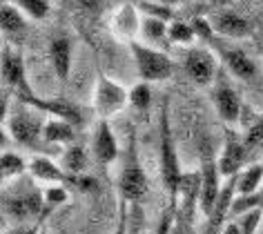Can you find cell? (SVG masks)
Wrapping results in <instances>:
<instances>
[{"label":"cell","mask_w":263,"mask_h":234,"mask_svg":"<svg viewBox=\"0 0 263 234\" xmlns=\"http://www.w3.org/2000/svg\"><path fill=\"white\" fill-rule=\"evenodd\" d=\"M159 154H161V181L163 187L167 192L170 201H176L179 194V183L183 177L181 170V161L176 154V143H174V132H172V123H170V99H163L161 105V125H159Z\"/></svg>","instance_id":"1"},{"label":"cell","mask_w":263,"mask_h":234,"mask_svg":"<svg viewBox=\"0 0 263 234\" xmlns=\"http://www.w3.org/2000/svg\"><path fill=\"white\" fill-rule=\"evenodd\" d=\"M147 190H149V181L139 159L136 136L132 132L129 147L125 152V161H123L121 174H118V199L127 201L129 205H141V201L147 197Z\"/></svg>","instance_id":"2"},{"label":"cell","mask_w":263,"mask_h":234,"mask_svg":"<svg viewBox=\"0 0 263 234\" xmlns=\"http://www.w3.org/2000/svg\"><path fill=\"white\" fill-rule=\"evenodd\" d=\"M47 207H45L43 192L38 187H29L23 194L14 192H3V221L7 219L11 227L27 225L29 221L43 223V219L47 217Z\"/></svg>","instance_id":"3"},{"label":"cell","mask_w":263,"mask_h":234,"mask_svg":"<svg viewBox=\"0 0 263 234\" xmlns=\"http://www.w3.org/2000/svg\"><path fill=\"white\" fill-rule=\"evenodd\" d=\"M129 51L143 83H163L174 74V61L163 49H156L143 41H132Z\"/></svg>","instance_id":"4"},{"label":"cell","mask_w":263,"mask_h":234,"mask_svg":"<svg viewBox=\"0 0 263 234\" xmlns=\"http://www.w3.org/2000/svg\"><path fill=\"white\" fill-rule=\"evenodd\" d=\"M45 121L47 119H43V112L21 103V107L9 114L7 123H5L3 127H7V136H11L14 143H18V145H23L27 149H36L43 141Z\"/></svg>","instance_id":"5"},{"label":"cell","mask_w":263,"mask_h":234,"mask_svg":"<svg viewBox=\"0 0 263 234\" xmlns=\"http://www.w3.org/2000/svg\"><path fill=\"white\" fill-rule=\"evenodd\" d=\"M127 103H129L127 89L98 69L96 85H94V112L98 119L109 121L111 116L121 114L123 109L127 107Z\"/></svg>","instance_id":"6"},{"label":"cell","mask_w":263,"mask_h":234,"mask_svg":"<svg viewBox=\"0 0 263 234\" xmlns=\"http://www.w3.org/2000/svg\"><path fill=\"white\" fill-rule=\"evenodd\" d=\"M18 101L25 103V105H29V107H36L38 112H43L45 116H49V119L67 121L71 125H76L78 129H81L85 125V121H87L85 109L78 105V103L63 99V96H58V99H41V96H36V94H27V96H21Z\"/></svg>","instance_id":"7"},{"label":"cell","mask_w":263,"mask_h":234,"mask_svg":"<svg viewBox=\"0 0 263 234\" xmlns=\"http://www.w3.org/2000/svg\"><path fill=\"white\" fill-rule=\"evenodd\" d=\"M201 197H199V212H203V217H210L219 201L221 194V170H219V161L212 154V149L208 145L203 147V159H201Z\"/></svg>","instance_id":"8"},{"label":"cell","mask_w":263,"mask_h":234,"mask_svg":"<svg viewBox=\"0 0 263 234\" xmlns=\"http://www.w3.org/2000/svg\"><path fill=\"white\" fill-rule=\"evenodd\" d=\"M0 76H3V87H7V92H14L18 99L34 94V89L29 87V81H27L25 58L21 51L9 47V45L3 47V54H0Z\"/></svg>","instance_id":"9"},{"label":"cell","mask_w":263,"mask_h":234,"mask_svg":"<svg viewBox=\"0 0 263 234\" xmlns=\"http://www.w3.org/2000/svg\"><path fill=\"white\" fill-rule=\"evenodd\" d=\"M212 103H214V109H216V114H219V119L226 123L228 129H232L241 123V116H243L241 94L230 85V81L223 74H219L216 81H214Z\"/></svg>","instance_id":"10"},{"label":"cell","mask_w":263,"mask_h":234,"mask_svg":"<svg viewBox=\"0 0 263 234\" xmlns=\"http://www.w3.org/2000/svg\"><path fill=\"white\" fill-rule=\"evenodd\" d=\"M248 154H250V147H248L246 139H239V134H236L234 129H228L226 139H223V145H221V152L216 154L221 177L223 179L239 177V174L250 165Z\"/></svg>","instance_id":"11"},{"label":"cell","mask_w":263,"mask_h":234,"mask_svg":"<svg viewBox=\"0 0 263 234\" xmlns=\"http://www.w3.org/2000/svg\"><path fill=\"white\" fill-rule=\"evenodd\" d=\"M183 69L192 83L199 87H208L219 76V61L208 47H192L183 56Z\"/></svg>","instance_id":"12"},{"label":"cell","mask_w":263,"mask_h":234,"mask_svg":"<svg viewBox=\"0 0 263 234\" xmlns=\"http://www.w3.org/2000/svg\"><path fill=\"white\" fill-rule=\"evenodd\" d=\"M91 154H94L96 163L101 167H109L111 163L118 161L121 147H118L116 134H114V129H111L109 121L98 119L94 134H91Z\"/></svg>","instance_id":"13"},{"label":"cell","mask_w":263,"mask_h":234,"mask_svg":"<svg viewBox=\"0 0 263 234\" xmlns=\"http://www.w3.org/2000/svg\"><path fill=\"white\" fill-rule=\"evenodd\" d=\"M212 27L216 31V36L234 38V41H243V38H250L254 34L252 23L236 9H221L212 18Z\"/></svg>","instance_id":"14"},{"label":"cell","mask_w":263,"mask_h":234,"mask_svg":"<svg viewBox=\"0 0 263 234\" xmlns=\"http://www.w3.org/2000/svg\"><path fill=\"white\" fill-rule=\"evenodd\" d=\"M234 199H236V177L234 179H226V183H223L219 201H216L212 214L208 217L205 234H223V230L228 227V219L232 217Z\"/></svg>","instance_id":"15"},{"label":"cell","mask_w":263,"mask_h":234,"mask_svg":"<svg viewBox=\"0 0 263 234\" xmlns=\"http://www.w3.org/2000/svg\"><path fill=\"white\" fill-rule=\"evenodd\" d=\"M216 51H219V56H221L223 67L234 78H239V81H252V78H256V74H259L256 63L243 49H236V47L228 49V47H223V45H219Z\"/></svg>","instance_id":"16"},{"label":"cell","mask_w":263,"mask_h":234,"mask_svg":"<svg viewBox=\"0 0 263 234\" xmlns=\"http://www.w3.org/2000/svg\"><path fill=\"white\" fill-rule=\"evenodd\" d=\"M141 21L143 18L139 16L134 5H121L114 14H111L109 27L114 31V36H118L121 41H136V36H141Z\"/></svg>","instance_id":"17"},{"label":"cell","mask_w":263,"mask_h":234,"mask_svg":"<svg viewBox=\"0 0 263 234\" xmlns=\"http://www.w3.org/2000/svg\"><path fill=\"white\" fill-rule=\"evenodd\" d=\"M71 61H74V47H71L69 38L67 36L51 38V43H49V63H51V69H54L56 78L63 83V85L69 81Z\"/></svg>","instance_id":"18"},{"label":"cell","mask_w":263,"mask_h":234,"mask_svg":"<svg viewBox=\"0 0 263 234\" xmlns=\"http://www.w3.org/2000/svg\"><path fill=\"white\" fill-rule=\"evenodd\" d=\"M76 132L78 127L63 119H47L43 127V143L56 147H69L76 143Z\"/></svg>","instance_id":"19"},{"label":"cell","mask_w":263,"mask_h":234,"mask_svg":"<svg viewBox=\"0 0 263 234\" xmlns=\"http://www.w3.org/2000/svg\"><path fill=\"white\" fill-rule=\"evenodd\" d=\"M27 21L29 18L14 3H3V7H0V29H3V36L18 41L27 31Z\"/></svg>","instance_id":"20"},{"label":"cell","mask_w":263,"mask_h":234,"mask_svg":"<svg viewBox=\"0 0 263 234\" xmlns=\"http://www.w3.org/2000/svg\"><path fill=\"white\" fill-rule=\"evenodd\" d=\"M87 165H89V156H87V152H85L83 145L74 143V145L63 149L61 167L69 174V177H83V174H87L85 172L87 170Z\"/></svg>","instance_id":"21"},{"label":"cell","mask_w":263,"mask_h":234,"mask_svg":"<svg viewBox=\"0 0 263 234\" xmlns=\"http://www.w3.org/2000/svg\"><path fill=\"white\" fill-rule=\"evenodd\" d=\"M263 190V161L250 163L236 177V194H256Z\"/></svg>","instance_id":"22"},{"label":"cell","mask_w":263,"mask_h":234,"mask_svg":"<svg viewBox=\"0 0 263 234\" xmlns=\"http://www.w3.org/2000/svg\"><path fill=\"white\" fill-rule=\"evenodd\" d=\"M0 174H3V183H11V181L21 179L23 174H29V161L16 152H3V156H0Z\"/></svg>","instance_id":"23"},{"label":"cell","mask_w":263,"mask_h":234,"mask_svg":"<svg viewBox=\"0 0 263 234\" xmlns=\"http://www.w3.org/2000/svg\"><path fill=\"white\" fill-rule=\"evenodd\" d=\"M167 21H163V18H156V16H143L141 21V38L145 45H161L163 41L167 38Z\"/></svg>","instance_id":"24"},{"label":"cell","mask_w":263,"mask_h":234,"mask_svg":"<svg viewBox=\"0 0 263 234\" xmlns=\"http://www.w3.org/2000/svg\"><path fill=\"white\" fill-rule=\"evenodd\" d=\"M167 41L172 45H192L196 41V31L192 27V23L185 21H174L167 25Z\"/></svg>","instance_id":"25"},{"label":"cell","mask_w":263,"mask_h":234,"mask_svg":"<svg viewBox=\"0 0 263 234\" xmlns=\"http://www.w3.org/2000/svg\"><path fill=\"white\" fill-rule=\"evenodd\" d=\"M129 105L139 114L149 112V107H152V89H149V83L141 81L129 89Z\"/></svg>","instance_id":"26"},{"label":"cell","mask_w":263,"mask_h":234,"mask_svg":"<svg viewBox=\"0 0 263 234\" xmlns=\"http://www.w3.org/2000/svg\"><path fill=\"white\" fill-rule=\"evenodd\" d=\"M14 5L29 21H45L51 11L49 0H14Z\"/></svg>","instance_id":"27"},{"label":"cell","mask_w":263,"mask_h":234,"mask_svg":"<svg viewBox=\"0 0 263 234\" xmlns=\"http://www.w3.org/2000/svg\"><path fill=\"white\" fill-rule=\"evenodd\" d=\"M43 199H45V207L47 212L63 207L65 203H69V187L67 185H47L43 187Z\"/></svg>","instance_id":"28"},{"label":"cell","mask_w":263,"mask_h":234,"mask_svg":"<svg viewBox=\"0 0 263 234\" xmlns=\"http://www.w3.org/2000/svg\"><path fill=\"white\" fill-rule=\"evenodd\" d=\"M261 219H263V207L241 214V217H236L234 223L241 230V234H254L256 230H259V225H261Z\"/></svg>","instance_id":"29"},{"label":"cell","mask_w":263,"mask_h":234,"mask_svg":"<svg viewBox=\"0 0 263 234\" xmlns=\"http://www.w3.org/2000/svg\"><path fill=\"white\" fill-rule=\"evenodd\" d=\"M192 27L196 31V38H201V41H214V38H216V31L212 27V21H208V18L196 16L194 21H192Z\"/></svg>","instance_id":"30"},{"label":"cell","mask_w":263,"mask_h":234,"mask_svg":"<svg viewBox=\"0 0 263 234\" xmlns=\"http://www.w3.org/2000/svg\"><path fill=\"white\" fill-rule=\"evenodd\" d=\"M74 5L85 14H101L105 7V0H74Z\"/></svg>","instance_id":"31"},{"label":"cell","mask_w":263,"mask_h":234,"mask_svg":"<svg viewBox=\"0 0 263 234\" xmlns=\"http://www.w3.org/2000/svg\"><path fill=\"white\" fill-rule=\"evenodd\" d=\"M172 234H190V221L183 219L181 214H179V219H176V223H174Z\"/></svg>","instance_id":"32"},{"label":"cell","mask_w":263,"mask_h":234,"mask_svg":"<svg viewBox=\"0 0 263 234\" xmlns=\"http://www.w3.org/2000/svg\"><path fill=\"white\" fill-rule=\"evenodd\" d=\"M147 3H156V5H163V7H174V5H181L183 0H147Z\"/></svg>","instance_id":"33"},{"label":"cell","mask_w":263,"mask_h":234,"mask_svg":"<svg viewBox=\"0 0 263 234\" xmlns=\"http://www.w3.org/2000/svg\"><path fill=\"white\" fill-rule=\"evenodd\" d=\"M261 49H263V47H261Z\"/></svg>","instance_id":"34"}]
</instances>
